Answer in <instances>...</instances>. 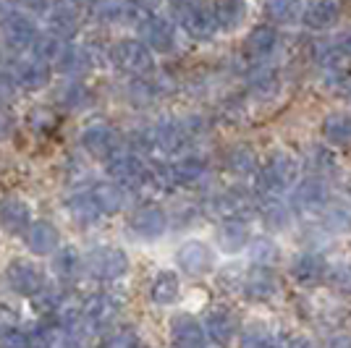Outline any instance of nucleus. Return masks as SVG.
Wrapping results in <instances>:
<instances>
[{"label": "nucleus", "instance_id": "f8f14e48", "mask_svg": "<svg viewBox=\"0 0 351 348\" xmlns=\"http://www.w3.org/2000/svg\"><path fill=\"white\" fill-rule=\"evenodd\" d=\"M45 27L50 34H56L58 40L71 42L76 37V32L82 27V18H79V8L73 0H53V5L45 11Z\"/></svg>", "mask_w": 351, "mask_h": 348}, {"label": "nucleus", "instance_id": "49530a36", "mask_svg": "<svg viewBox=\"0 0 351 348\" xmlns=\"http://www.w3.org/2000/svg\"><path fill=\"white\" fill-rule=\"evenodd\" d=\"M0 348H32L29 333L19 327L14 333L3 335V338H0Z\"/></svg>", "mask_w": 351, "mask_h": 348}, {"label": "nucleus", "instance_id": "79ce46f5", "mask_svg": "<svg viewBox=\"0 0 351 348\" xmlns=\"http://www.w3.org/2000/svg\"><path fill=\"white\" fill-rule=\"evenodd\" d=\"M322 212H325V220H328V225H330L333 231H349L351 228V212L343 204L328 202Z\"/></svg>", "mask_w": 351, "mask_h": 348}, {"label": "nucleus", "instance_id": "58836bf2", "mask_svg": "<svg viewBox=\"0 0 351 348\" xmlns=\"http://www.w3.org/2000/svg\"><path fill=\"white\" fill-rule=\"evenodd\" d=\"M66 207H69V215H71L79 225H92V223H97V220L103 218L100 210H97V204L92 202L89 191L87 194H73L71 199L66 202Z\"/></svg>", "mask_w": 351, "mask_h": 348}, {"label": "nucleus", "instance_id": "de8ad7c7", "mask_svg": "<svg viewBox=\"0 0 351 348\" xmlns=\"http://www.w3.org/2000/svg\"><path fill=\"white\" fill-rule=\"evenodd\" d=\"M16 89L19 87H16L14 76L8 71H0V105H3V108L16 97Z\"/></svg>", "mask_w": 351, "mask_h": 348}, {"label": "nucleus", "instance_id": "09e8293b", "mask_svg": "<svg viewBox=\"0 0 351 348\" xmlns=\"http://www.w3.org/2000/svg\"><path fill=\"white\" fill-rule=\"evenodd\" d=\"M16 129V118L14 113L8 110V108H3L0 105V142H5V139H11V134Z\"/></svg>", "mask_w": 351, "mask_h": 348}, {"label": "nucleus", "instance_id": "aec40b11", "mask_svg": "<svg viewBox=\"0 0 351 348\" xmlns=\"http://www.w3.org/2000/svg\"><path fill=\"white\" fill-rule=\"evenodd\" d=\"M27 249L37 257H47L60 247V233L50 220H32L29 228L24 231Z\"/></svg>", "mask_w": 351, "mask_h": 348}, {"label": "nucleus", "instance_id": "2f4dec72", "mask_svg": "<svg viewBox=\"0 0 351 348\" xmlns=\"http://www.w3.org/2000/svg\"><path fill=\"white\" fill-rule=\"evenodd\" d=\"M181 293V280L173 270H160L149 283V299L158 306H171Z\"/></svg>", "mask_w": 351, "mask_h": 348}, {"label": "nucleus", "instance_id": "a19ab883", "mask_svg": "<svg viewBox=\"0 0 351 348\" xmlns=\"http://www.w3.org/2000/svg\"><path fill=\"white\" fill-rule=\"evenodd\" d=\"M328 286L338 293H351V264L346 262H336V264H328L325 277H322Z\"/></svg>", "mask_w": 351, "mask_h": 348}, {"label": "nucleus", "instance_id": "f704fd0d", "mask_svg": "<svg viewBox=\"0 0 351 348\" xmlns=\"http://www.w3.org/2000/svg\"><path fill=\"white\" fill-rule=\"evenodd\" d=\"M322 136L333 147L351 145V116L349 113H330L322 121Z\"/></svg>", "mask_w": 351, "mask_h": 348}, {"label": "nucleus", "instance_id": "393cba45", "mask_svg": "<svg viewBox=\"0 0 351 348\" xmlns=\"http://www.w3.org/2000/svg\"><path fill=\"white\" fill-rule=\"evenodd\" d=\"M215 238H218L220 251H226V254H236V251H241V249L249 247V241H252V231H249L247 220H220Z\"/></svg>", "mask_w": 351, "mask_h": 348}, {"label": "nucleus", "instance_id": "423d86ee", "mask_svg": "<svg viewBox=\"0 0 351 348\" xmlns=\"http://www.w3.org/2000/svg\"><path fill=\"white\" fill-rule=\"evenodd\" d=\"M191 134L186 123L178 121H160L145 134V147L147 149H158L162 155H181L189 147Z\"/></svg>", "mask_w": 351, "mask_h": 348}, {"label": "nucleus", "instance_id": "603ef678", "mask_svg": "<svg viewBox=\"0 0 351 348\" xmlns=\"http://www.w3.org/2000/svg\"><path fill=\"white\" fill-rule=\"evenodd\" d=\"M328 348H351V338L349 335H336V338H330Z\"/></svg>", "mask_w": 351, "mask_h": 348}, {"label": "nucleus", "instance_id": "2eb2a0df", "mask_svg": "<svg viewBox=\"0 0 351 348\" xmlns=\"http://www.w3.org/2000/svg\"><path fill=\"white\" fill-rule=\"evenodd\" d=\"M8 73L14 76L16 87L34 92V89H43V87H47V84H50L53 66L29 53V55H24V58H16Z\"/></svg>", "mask_w": 351, "mask_h": 348}, {"label": "nucleus", "instance_id": "864d4df0", "mask_svg": "<svg viewBox=\"0 0 351 348\" xmlns=\"http://www.w3.org/2000/svg\"><path fill=\"white\" fill-rule=\"evenodd\" d=\"M73 3H87V5H100L105 0H73Z\"/></svg>", "mask_w": 351, "mask_h": 348}, {"label": "nucleus", "instance_id": "dca6fc26", "mask_svg": "<svg viewBox=\"0 0 351 348\" xmlns=\"http://www.w3.org/2000/svg\"><path fill=\"white\" fill-rule=\"evenodd\" d=\"M129 231L142 241H155L168 231V215L158 204H142L129 218Z\"/></svg>", "mask_w": 351, "mask_h": 348}, {"label": "nucleus", "instance_id": "9b49d317", "mask_svg": "<svg viewBox=\"0 0 351 348\" xmlns=\"http://www.w3.org/2000/svg\"><path fill=\"white\" fill-rule=\"evenodd\" d=\"M139 42H145L152 53H171L176 47V29L168 18L158 14H145L136 24Z\"/></svg>", "mask_w": 351, "mask_h": 348}, {"label": "nucleus", "instance_id": "c756f323", "mask_svg": "<svg viewBox=\"0 0 351 348\" xmlns=\"http://www.w3.org/2000/svg\"><path fill=\"white\" fill-rule=\"evenodd\" d=\"M338 18H341V8H338L336 0H315V3H309L307 11L302 14V21L315 32L333 29L338 24Z\"/></svg>", "mask_w": 351, "mask_h": 348}, {"label": "nucleus", "instance_id": "f3484780", "mask_svg": "<svg viewBox=\"0 0 351 348\" xmlns=\"http://www.w3.org/2000/svg\"><path fill=\"white\" fill-rule=\"evenodd\" d=\"M95 66V58L87 47L76 42H63V47L58 50V55L53 60V69L58 73H63L66 79H84Z\"/></svg>", "mask_w": 351, "mask_h": 348}, {"label": "nucleus", "instance_id": "f03ea898", "mask_svg": "<svg viewBox=\"0 0 351 348\" xmlns=\"http://www.w3.org/2000/svg\"><path fill=\"white\" fill-rule=\"evenodd\" d=\"M84 273L100 283H113L129 273V254L118 247H95L82 257Z\"/></svg>", "mask_w": 351, "mask_h": 348}, {"label": "nucleus", "instance_id": "72a5a7b5", "mask_svg": "<svg viewBox=\"0 0 351 348\" xmlns=\"http://www.w3.org/2000/svg\"><path fill=\"white\" fill-rule=\"evenodd\" d=\"M226 168L236 175H254L257 168H260V160H257V152L249 145H234L228 152H226Z\"/></svg>", "mask_w": 351, "mask_h": 348}, {"label": "nucleus", "instance_id": "cd10ccee", "mask_svg": "<svg viewBox=\"0 0 351 348\" xmlns=\"http://www.w3.org/2000/svg\"><path fill=\"white\" fill-rule=\"evenodd\" d=\"M278 290V280H276V273L265 264H257L252 273L244 280V296L252 299V301H267L273 299Z\"/></svg>", "mask_w": 351, "mask_h": 348}, {"label": "nucleus", "instance_id": "412c9836", "mask_svg": "<svg viewBox=\"0 0 351 348\" xmlns=\"http://www.w3.org/2000/svg\"><path fill=\"white\" fill-rule=\"evenodd\" d=\"M171 338L176 348H207L205 327L191 314H176L171 319Z\"/></svg>", "mask_w": 351, "mask_h": 348}, {"label": "nucleus", "instance_id": "5fc2aeb1", "mask_svg": "<svg viewBox=\"0 0 351 348\" xmlns=\"http://www.w3.org/2000/svg\"><path fill=\"white\" fill-rule=\"evenodd\" d=\"M171 3H173V5H181V8H184V5H189V3H194V0H171Z\"/></svg>", "mask_w": 351, "mask_h": 348}, {"label": "nucleus", "instance_id": "a18cd8bd", "mask_svg": "<svg viewBox=\"0 0 351 348\" xmlns=\"http://www.w3.org/2000/svg\"><path fill=\"white\" fill-rule=\"evenodd\" d=\"M252 257H254V262H257V264L270 267V264H273V260H276V247H273L267 238H260V241H254Z\"/></svg>", "mask_w": 351, "mask_h": 348}, {"label": "nucleus", "instance_id": "0eeeda50", "mask_svg": "<svg viewBox=\"0 0 351 348\" xmlns=\"http://www.w3.org/2000/svg\"><path fill=\"white\" fill-rule=\"evenodd\" d=\"M254 207H257L254 197L244 186H234V189H226L215 194L207 202V212L220 220H247L254 212Z\"/></svg>", "mask_w": 351, "mask_h": 348}, {"label": "nucleus", "instance_id": "c9c22d12", "mask_svg": "<svg viewBox=\"0 0 351 348\" xmlns=\"http://www.w3.org/2000/svg\"><path fill=\"white\" fill-rule=\"evenodd\" d=\"M260 215L267 228H286L291 223V207L283 202L280 197H260Z\"/></svg>", "mask_w": 351, "mask_h": 348}, {"label": "nucleus", "instance_id": "bb28decb", "mask_svg": "<svg viewBox=\"0 0 351 348\" xmlns=\"http://www.w3.org/2000/svg\"><path fill=\"white\" fill-rule=\"evenodd\" d=\"M92 202L97 204L100 215H116L126 207V189L116 181H100L89 191Z\"/></svg>", "mask_w": 351, "mask_h": 348}, {"label": "nucleus", "instance_id": "39448f33", "mask_svg": "<svg viewBox=\"0 0 351 348\" xmlns=\"http://www.w3.org/2000/svg\"><path fill=\"white\" fill-rule=\"evenodd\" d=\"M79 312H82V322H84L87 333L97 335L108 330L118 319L121 301H118L116 296H110V293H92V296H87L79 304Z\"/></svg>", "mask_w": 351, "mask_h": 348}, {"label": "nucleus", "instance_id": "9d476101", "mask_svg": "<svg viewBox=\"0 0 351 348\" xmlns=\"http://www.w3.org/2000/svg\"><path fill=\"white\" fill-rule=\"evenodd\" d=\"M82 147H84L87 155L108 162L113 155H118L123 149V139H121V134L113 126H108V123H92V126H87V129L82 131Z\"/></svg>", "mask_w": 351, "mask_h": 348}, {"label": "nucleus", "instance_id": "c85d7f7f", "mask_svg": "<svg viewBox=\"0 0 351 348\" xmlns=\"http://www.w3.org/2000/svg\"><path fill=\"white\" fill-rule=\"evenodd\" d=\"M97 16L105 24H139L145 11L132 0H105L97 5Z\"/></svg>", "mask_w": 351, "mask_h": 348}, {"label": "nucleus", "instance_id": "ea45409f", "mask_svg": "<svg viewBox=\"0 0 351 348\" xmlns=\"http://www.w3.org/2000/svg\"><path fill=\"white\" fill-rule=\"evenodd\" d=\"M58 100H60V105H66V108H71V110H82V108H87L92 97H89L87 87H84L82 82L69 79V82L58 89Z\"/></svg>", "mask_w": 351, "mask_h": 348}, {"label": "nucleus", "instance_id": "b1692460", "mask_svg": "<svg viewBox=\"0 0 351 348\" xmlns=\"http://www.w3.org/2000/svg\"><path fill=\"white\" fill-rule=\"evenodd\" d=\"M207 175V162L197 155H186L173 162H168V178L171 186H197L199 181H205Z\"/></svg>", "mask_w": 351, "mask_h": 348}, {"label": "nucleus", "instance_id": "ddd939ff", "mask_svg": "<svg viewBox=\"0 0 351 348\" xmlns=\"http://www.w3.org/2000/svg\"><path fill=\"white\" fill-rule=\"evenodd\" d=\"M178 21H181V29L186 32L191 40H197V42L213 40L215 32H218L215 16H213V5L197 3V0L181 8V18H178Z\"/></svg>", "mask_w": 351, "mask_h": 348}, {"label": "nucleus", "instance_id": "c03bdc74", "mask_svg": "<svg viewBox=\"0 0 351 348\" xmlns=\"http://www.w3.org/2000/svg\"><path fill=\"white\" fill-rule=\"evenodd\" d=\"M103 348H139V338L132 330H118L105 338Z\"/></svg>", "mask_w": 351, "mask_h": 348}, {"label": "nucleus", "instance_id": "6ab92c4d", "mask_svg": "<svg viewBox=\"0 0 351 348\" xmlns=\"http://www.w3.org/2000/svg\"><path fill=\"white\" fill-rule=\"evenodd\" d=\"M280 45V37L276 27H257L249 32V37L244 40V58L254 66H263L276 55Z\"/></svg>", "mask_w": 351, "mask_h": 348}, {"label": "nucleus", "instance_id": "4be33fe9", "mask_svg": "<svg viewBox=\"0 0 351 348\" xmlns=\"http://www.w3.org/2000/svg\"><path fill=\"white\" fill-rule=\"evenodd\" d=\"M202 327H205L207 338H210L213 343H218V346H228L236 335H239V322H236L234 312L226 309V306L210 309Z\"/></svg>", "mask_w": 351, "mask_h": 348}, {"label": "nucleus", "instance_id": "6e6d98bb", "mask_svg": "<svg viewBox=\"0 0 351 348\" xmlns=\"http://www.w3.org/2000/svg\"><path fill=\"white\" fill-rule=\"evenodd\" d=\"M346 50L351 53V34H349V40H346Z\"/></svg>", "mask_w": 351, "mask_h": 348}, {"label": "nucleus", "instance_id": "473e14b6", "mask_svg": "<svg viewBox=\"0 0 351 348\" xmlns=\"http://www.w3.org/2000/svg\"><path fill=\"white\" fill-rule=\"evenodd\" d=\"M213 16H215L218 29L234 32L247 18V5H244V0H215L213 3Z\"/></svg>", "mask_w": 351, "mask_h": 348}, {"label": "nucleus", "instance_id": "3c124183", "mask_svg": "<svg viewBox=\"0 0 351 348\" xmlns=\"http://www.w3.org/2000/svg\"><path fill=\"white\" fill-rule=\"evenodd\" d=\"M280 348H317L312 340H307V338H291V340H286Z\"/></svg>", "mask_w": 351, "mask_h": 348}, {"label": "nucleus", "instance_id": "e433bc0d", "mask_svg": "<svg viewBox=\"0 0 351 348\" xmlns=\"http://www.w3.org/2000/svg\"><path fill=\"white\" fill-rule=\"evenodd\" d=\"M239 346L241 348H280L278 335L273 330H267L260 322H252L241 330V338H239Z\"/></svg>", "mask_w": 351, "mask_h": 348}, {"label": "nucleus", "instance_id": "8fccbe9b", "mask_svg": "<svg viewBox=\"0 0 351 348\" xmlns=\"http://www.w3.org/2000/svg\"><path fill=\"white\" fill-rule=\"evenodd\" d=\"M16 3L24 5L27 11H34V14H45L53 5V0H16Z\"/></svg>", "mask_w": 351, "mask_h": 348}, {"label": "nucleus", "instance_id": "1a4fd4ad", "mask_svg": "<svg viewBox=\"0 0 351 348\" xmlns=\"http://www.w3.org/2000/svg\"><path fill=\"white\" fill-rule=\"evenodd\" d=\"M328 202H330V189L328 181L320 175H309L293 184L291 207L296 212H322Z\"/></svg>", "mask_w": 351, "mask_h": 348}, {"label": "nucleus", "instance_id": "4d7b16f0", "mask_svg": "<svg viewBox=\"0 0 351 348\" xmlns=\"http://www.w3.org/2000/svg\"><path fill=\"white\" fill-rule=\"evenodd\" d=\"M5 14V8H3V0H0V16Z\"/></svg>", "mask_w": 351, "mask_h": 348}, {"label": "nucleus", "instance_id": "a878e982", "mask_svg": "<svg viewBox=\"0 0 351 348\" xmlns=\"http://www.w3.org/2000/svg\"><path fill=\"white\" fill-rule=\"evenodd\" d=\"M328 270V262L322 260L317 251H302L291 262V275L302 286H317Z\"/></svg>", "mask_w": 351, "mask_h": 348}, {"label": "nucleus", "instance_id": "6e6552de", "mask_svg": "<svg viewBox=\"0 0 351 348\" xmlns=\"http://www.w3.org/2000/svg\"><path fill=\"white\" fill-rule=\"evenodd\" d=\"M0 34L11 50H29L37 40V21L24 11H5L0 16Z\"/></svg>", "mask_w": 351, "mask_h": 348}, {"label": "nucleus", "instance_id": "5701e85b", "mask_svg": "<svg viewBox=\"0 0 351 348\" xmlns=\"http://www.w3.org/2000/svg\"><path fill=\"white\" fill-rule=\"evenodd\" d=\"M32 223V207L19 197L0 199V228L8 236H21Z\"/></svg>", "mask_w": 351, "mask_h": 348}, {"label": "nucleus", "instance_id": "4c0bfd02", "mask_svg": "<svg viewBox=\"0 0 351 348\" xmlns=\"http://www.w3.org/2000/svg\"><path fill=\"white\" fill-rule=\"evenodd\" d=\"M265 14L273 24L289 27V24L302 18V5H299V0H267L265 3Z\"/></svg>", "mask_w": 351, "mask_h": 348}, {"label": "nucleus", "instance_id": "7ed1b4c3", "mask_svg": "<svg viewBox=\"0 0 351 348\" xmlns=\"http://www.w3.org/2000/svg\"><path fill=\"white\" fill-rule=\"evenodd\" d=\"M105 168H108L110 181L121 184L126 191L147 189L149 186V165L139 155L129 152V149H121L118 155H113L105 162Z\"/></svg>", "mask_w": 351, "mask_h": 348}, {"label": "nucleus", "instance_id": "7c9ffc66", "mask_svg": "<svg viewBox=\"0 0 351 348\" xmlns=\"http://www.w3.org/2000/svg\"><path fill=\"white\" fill-rule=\"evenodd\" d=\"M53 273L63 283H71L84 273V262H82V254L76 251V247L63 244L53 251Z\"/></svg>", "mask_w": 351, "mask_h": 348}, {"label": "nucleus", "instance_id": "a211bd4d", "mask_svg": "<svg viewBox=\"0 0 351 348\" xmlns=\"http://www.w3.org/2000/svg\"><path fill=\"white\" fill-rule=\"evenodd\" d=\"M176 262L186 275H207L213 270V264H215V254H213V249L207 247L205 241L191 238V241H184L178 247Z\"/></svg>", "mask_w": 351, "mask_h": 348}, {"label": "nucleus", "instance_id": "f257e3e1", "mask_svg": "<svg viewBox=\"0 0 351 348\" xmlns=\"http://www.w3.org/2000/svg\"><path fill=\"white\" fill-rule=\"evenodd\" d=\"M296 171H299V162L291 155L273 152L257 168V173H254V178H257V194L260 197H280L289 186L296 184Z\"/></svg>", "mask_w": 351, "mask_h": 348}, {"label": "nucleus", "instance_id": "37998d69", "mask_svg": "<svg viewBox=\"0 0 351 348\" xmlns=\"http://www.w3.org/2000/svg\"><path fill=\"white\" fill-rule=\"evenodd\" d=\"M21 327V317H19V312H16L11 304H5V301H0V338L8 333H14Z\"/></svg>", "mask_w": 351, "mask_h": 348}, {"label": "nucleus", "instance_id": "20e7f679", "mask_svg": "<svg viewBox=\"0 0 351 348\" xmlns=\"http://www.w3.org/2000/svg\"><path fill=\"white\" fill-rule=\"evenodd\" d=\"M110 63L129 76H145L155 69V53L139 40H118L110 47Z\"/></svg>", "mask_w": 351, "mask_h": 348}, {"label": "nucleus", "instance_id": "4468645a", "mask_svg": "<svg viewBox=\"0 0 351 348\" xmlns=\"http://www.w3.org/2000/svg\"><path fill=\"white\" fill-rule=\"evenodd\" d=\"M5 280H8L11 290L19 293V296H24V299L37 296V293L47 286L45 273L29 260H14L11 262V264H8V270H5Z\"/></svg>", "mask_w": 351, "mask_h": 348}]
</instances>
